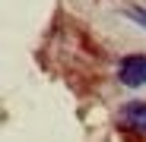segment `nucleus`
<instances>
[{"instance_id":"1","label":"nucleus","mask_w":146,"mask_h":142,"mask_svg":"<svg viewBox=\"0 0 146 142\" xmlns=\"http://www.w3.org/2000/svg\"><path fill=\"white\" fill-rule=\"evenodd\" d=\"M114 123H117V130L146 139V101H130V104H124V107L117 111Z\"/></svg>"},{"instance_id":"2","label":"nucleus","mask_w":146,"mask_h":142,"mask_svg":"<svg viewBox=\"0 0 146 142\" xmlns=\"http://www.w3.org/2000/svg\"><path fill=\"white\" fill-rule=\"evenodd\" d=\"M117 79L124 82L127 88L146 85V57H143V54H127V57H121V63H117Z\"/></svg>"},{"instance_id":"3","label":"nucleus","mask_w":146,"mask_h":142,"mask_svg":"<svg viewBox=\"0 0 146 142\" xmlns=\"http://www.w3.org/2000/svg\"><path fill=\"white\" fill-rule=\"evenodd\" d=\"M124 16H127V19H133L137 26H143V29H146V10H140V7H127V10H124Z\"/></svg>"}]
</instances>
